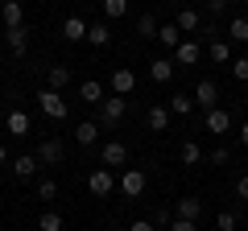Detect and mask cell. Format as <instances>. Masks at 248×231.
I'll use <instances>...</instances> for the list:
<instances>
[{"label":"cell","mask_w":248,"mask_h":231,"mask_svg":"<svg viewBox=\"0 0 248 231\" xmlns=\"http://www.w3.org/2000/svg\"><path fill=\"white\" fill-rule=\"evenodd\" d=\"M37 107H42L46 116H50V120H66V112H71V103H66V99H62V91H50V87H42L37 91Z\"/></svg>","instance_id":"cell-1"},{"label":"cell","mask_w":248,"mask_h":231,"mask_svg":"<svg viewBox=\"0 0 248 231\" xmlns=\"http://www.w3.org/2000/svg\"><path fill=\"white\" fill-rule=\"evenodd\" d=\"M124 112H128V99L124 95H104V103H99V128H116L124 120Z\"/></svg>","instance_id":"cell-2"},{"label":"cell","mask_w":248,"mask_h":231,"mask_svg":"<svg viewBox=\"0 0 248 231\" xmlns=\"http://www.w3.org/2000/svg\"><path fill=\"white\" fill-rule=\"evenodd\" d=\"M37 161H42V165H62V161H66V144H62V136H46V141L37 144Z\"/></svg>","instance_id":"cell-3"},{"label":"cell","mask_w":248,"mask_h":231,"mask_svg":"<svg viewBox=\"0 0 248 231\" xmlns=\"http://www.w3.org/2000/svg\"><path fill=\"white\" fill-rule=\"evenodd\" d=\"M87 190H91L95 198H108V194L116 190V178H112V169H104V165H99V169H91V173H87Z\"/></svg>","instance_id":"cell-4"},{"label":"cell","mask_w":248,"mask_h":231,"mask_svg":"<svg viewBox=\"0 0 248 231\" xmlns=\"http://www.w3.org/2000/svg\"><path fill=\"white\" fill-rule=\"evenodd\" d=\"M145 186H149L145 169H124V173H120V190H124V198H141Z\"/></svg>","instance_id":"cell-5"},{"label":"cell","mask_w":248,"mask_h":231,"mask_svg":"<svg viewBox=\"0 0 248 231\" xmlns=\"http://www.w3.org/2000/svg\"><path fill=\"white\" fill-rule=\"evenodd\" d=\"M199 58H203V45H199L195 37H182L178 50H174V66H195Z\"/></svg>","instance_id":"cell-6"},{"label":"cell","mask_w":248,"mask_h":231,"mask_svg":"<svg viewBox=\"0 0 248 231\" xmlns=\"http://www.w3.org/2000/svg\"><path fill=\"white\" fill-rule=\"evenodd\" d=\"M190 99H195L203 112H211V107H219V87H215L211 79H203V83L195 87V95H190Z\"/></svg>","instance_id":"cell-7"},{"label":"cell","mask_w":248,"mask_h":231,"mask_svg":"<svg viewBox=\"0 0 248 231\" xmlns=\"http://www.w3.org/2000/svg\"><path fill=\"white\" fill-rule=\"evenodd\" d=\"M174 25L182 29V33H199V29H203V13H199L195 4H186V9H178V17H174Z\"/></svg>","instance_id":"cell-8"},{"label":"cell","mask_w":248,"mask_h":231,"mask_svg":"<svg viewBox=\"0 0 248 231\" xmlns=\"http://www.w3.org/2000/svg\"><path fill=\"white\" fill-rule=\"evenodd\" d=\"M137 91V74L128 66H116L112 71V95H133Z\"/></svg>","instance_id":"cell-9"},{"label":"cell","mask_w":248,"mask_h":231,"mask_svg":"<svg viewBox=\"0 0 248 231\" xmlns=\"http://www.w3.org/2000/svg\"><path fill=\"white\" fill-rule=\"evenodd\" d=\"M4 42H9V54H13V58H25V50H29V29H25V25L4 29Z\"/></svg>","instance_id":"cell-10"},{"label":"cell","mask_w":248,"mask_h":231,"mask_svg":"<svg viewBox=\"0 0 248 231\" xmlns=\"http://www.w3.org/2000/svg\"><path fill=\"white\" fill-rule=\"evenodd\" d=\"M99 161H104V169L124 165V161H128V144H124V141H108V144H104V153H99Z\"/></svg>","instance_id":"cell-11"},{"label":"cell","mask_w":248,"mask_h":231,"mask_svg":"<svg viewBox=\"0 0 248 231\" xmlns=\"http://www.w3.org/2000/svg\"><path fill=\"white\" fill-rule=\"evenodd\" d=\"M199 215H203V198L186 194V198H178V202H174V219H190V223H195Z\"/></svg>","instance_id":"cell-12"},{"label":"cell","mask_w":248,"mask_h":231,"mask_svg":"<svg viewBox=\"0 0 248 231\" xmlns=\"http://www.w3.org/2000/svg\"><path fill=\"white\" fill-rule=\"evenodd\" d=\"M4 128H9L13 136H29V132H33V120H29V116L21 112V107H13V112L4 116Z\"/></svg>","instance_id":"cell-13"},{"label":"cell","mask_w":248,"mask_h":231,"mask_svg":"<svg viewBox=\"0 0 248 231\" xmlns=\"http://www.w3.org/2000/svg\"><path fill=\"white\" fill-rule=\"evenodd\" d=\"M207 132H215V136L232 132V112L228 107H211V112H207Z\"/></svg>","instance_id":"cell-14"},{"label":"cell","mask_w":248,"mask_h":231,"mask_svg":"<svg viewBox=\"0 0 248 231\" xmlns=\"http://www.w3.org/2000/svg\"><path fill=\"white\" fill-rule=\"evenodd\" d=\"M37 169H42V161H37V153H21V157L13 161V173H17L21 182H29V178H37Z\"/></svg>","instance_id":"cell-15"},{"label":"cell","mask_w":248,"mask_h":231,"mask_svg":"<svg viewBox=\"0 0 248 231\" xmlns=\"http://www.w3.org/2000/svg\"><path fill=\"white\" fill-rule=\"evenodd\" d=\"M0 21H4V29L25 25V9H21V0H4V4H0Z\"/></svg>","instance_id":"cell-16"},{"label":"cell","mask_w":248,"mask_h":231,"mask_svg":"<svg viewBox=\"0 0 248 231\" xmlns=\"http://www.w3.org/2000/svg\"><path fill=\"white\" fill-rule=\"evenodd\" d=\"M207 58L219 66H232V42H223V37H211L207 42Z\"/></svg>","instance_id":"cell-17"},{"label":"cell","mask_w":248,"mask_h":231,"mask_svg":"<svg viewBox=\"0 0 248 231\" xmlns=\"http://www.w3.org/2000/svg\"><path fill=\"white\" fill-rule=\"evenodd\" d=\"M104 95H108L104 83H95V79H83V83H79V99H83V103L99 107V103H104Z\"/></svg>","instance_id":"cell-18"},{"label":"cell","mask_w":248,"mask_h":231,"mask_svg":"<svg viewBox=\"0 0 248 231\" xmlns=\"http://www.w3.org/2000/svg\"><path fill=\"white\" fill-rule=\"evenodd\" d=\"M174 71H178L174 58H153V62H149V79L153 83H170V79H174Z\"/></svg>","instance_id":"cell-19"},{"label":"cell","mask_w":248,"mask_h":231,"mask_svg":"<svg viewBox=\"0 0 248 231\" xmlns=\"http://www.w3.org/2000/svg\"><path fill=\"white\" fill-rule=\"evenodd\" d=\"M66 83H71V66H46V87H50V91H62V87H66Z\"/></svg>","instance_id":"cell-20"},{"label":"cell","mask_w":248,"mask_h":231,"mask_svg":"<svg viewBox=\"0 0 248 231\" xmlns=\"http://www.w3.org/2000/svg\"><path fill=\"white\" fill-rule=\"evenodd\" d=\"M62 37H66V42H83V37H87V21L83 17H66L62 21Z\"/></svg>","instance_id":"cell-21"},{"label":"cell","mask_w":248,"mask_h":231,"mask_svg":"<svg viewBox=\"0 0 248 231\" xmlns=\"http://www.w3.org/2000/svg\"><path fill=\"white\" fill-rule=\"evenodd\" d=\"M145 120H149V128H153V132H166V128H170V107H166V103H153Z\"/></svg>","instance_id":"cell-22"},{"label":"cell","mask_w":248,"mask_h":231,"mask_svg":"<svg viewBox=\"0 0 248 231\" xmlns=\"http://www.w3.org/2000/svg\"><path fill=\"white\" fill-rule=\"evenodd\" d=\"M75 141H79L83 149H91V144L99 141V124H95V120H83V124L75 128Z\"/></svg>","instance_id":"cell-23"},{"label":"cell","mask_w":248,"mask_h":231,"mask_svg":"<svg viewBox=\"0 0 248 231\" xmlns=\"http://www.w3.org/2000/svg\"><path fill=\"white\" fill-rule=\"evenodd\" d=\"M166 107H170V116H190V107H195V99L186 95V91H174V95L166 99Z\"/></svg>","instance_id":"cell-24"},{"label":"cell","mask_w":248,"mask_h":231,"mask_svg":"<svg viewBox=\"0 0 248 231\" xmlns=\"http://www.w3.org/2000/svg\"><path fill=\"white\" fill-rule=\"evenodd\" d=\"M157 42L166 45V50H178V42H182V29L170 21V25H157Z\"/></svg>","instance_id":"cell-25"},{"label":"cell","mask_w":248,"mask_h":231,"mask_svg":"<svg viewBox=\"0 0 248 231\" xmlns=\"http://www.w3.org/2000/svg\"><path fill=\"white\" fill-rule=\"evenodd\" d=\"M87 42H91V45H99V50H104V45L112 42V29H108L104 21H99V25H87Z\"/></svg>","instance_id":"cell-26"},{"label":"cell","mask_w":248,"mask_h":231,"mask_svg":"<svg viewBox=\"0 0 248 231\" xmlns=\"http://www.w3.org/2000/svg\"><path fill=\"white\" fill-rule=\"evenodd\" d=\"M66 223H62L58 211H42V219H37V231H62Z\"/></svg>","instance_id":"cell-27"},{"label":"cell","mask_w":248,"mask_h":231,"mask_svg":"<svg viewBox=\"0 0 248 231\" xmlns=\"http://www.w3.org/2000/svg\"><path fill=\"white\" fill-rule=\"evenodd\" d=\"M228 37H232V42H240V45H248V17H236V21H232V25H228Z\"/></svg>","instance_id":"cell-28"},{"label":"cell","mask_w":248,"mask_h":231,"mask_svg":"<svg viewBox=\"0 0 248 231\" xmlns=\"http://www.w3.org/2000/svg\"><path fill=\"white\" fill-rule=\"evenodd\" d=\"M99 4H104V17L108 21H120L124 13H128V0H99Z\"/></svg>","instance_id":"cell-29"},{"label":"cell","mask_w":248,"mask_h":231,"mask_svg":"<svg viewBox=\"0 0 248 231\" xmlns=\"http://www.w3.org/2000/svg\"><path fill=\"white\" fill-rule=\"evenodd\" d=\"M203 157H207V153L199 149L195 141H186V144H182V165H199V161H203Z\"/></svg>","instance_id":"cell-30"},{"label":"cell","mask_w":248,"mask_h":231,"mask_svg":"<svg viewBox=\"0 0 248 231\" xmlns=\"http://www.w3.org/2000/svg\"><path fill=\"white\" fill-rule=\"evenodd\" d=\"M37 198H42V202H54V198H58V182L42 178V182H37Z\"/></svg>","instance_id":"cell-31"},{"label":"cell","mask_w":248,"mask_h":231,"mask_svg":"<svg viewBox=\"0 0 248 231\" xmlns=\"http://www.w3.org/2000/svg\"><path fill=\"white\" fill-rule=\"evenodd\" d=\"M137 33H141V37H157V17H153V13H145V17L137 21Z\"/></svg>","instance_id":"cell-32"},{"label":"cell","mask_w":248,"mask_h":231,"mask_svg":"<svg viewBox=\"0 0 248 231\" xmlns=\"http://www.w3.org/2000/svg\"><path fill=\"white\" fill-rule=\"evenodd\" d=\"M215 227H219V231H236V227H240L236 211H219V215H215Z\"/></svg>","instance_id":"cell-33"},{"label":"cell","mask_w":248,"mask_h":231,"mask_svg":"<svg viewBox=\"0 0 248 231\" xmlns=\"http://www.w3.org/2000/svg\"><path fill=\"white\" fill-rule=\"evenodd\" d=\"M232 74H236L240 83H248V54L244 58H232Z\"/></svg>","instance_id":"cell-34"},{"label":"cell","mask_w":248,"mask_h":231,"mask_svg":"<svg viewBox=\"0 0 248 231\" xmlns=\"http://www.w3.org/2000/svg\"><path fill=\"white\" fill-rule=\"evenodd\" d=\"M207 161H211V165H228L232 153H228V149H215V153H207Z\"/></svg>","instance_id":"cell-35"},{"label":"cell","mask_w":248,"mask_h":231,"mask_svg":"<svg viewBox=\"0 0 248 231\" xmlns=\"http://www.w3.org/2000/svg\"><path fill=\"white\" fill-rule=\"evenodd\" d=\"M223 4H228V0H207V9H203V13H207V17H219Z\"/></svg>","instance_id":"cell-36"},{"label":"cell","mask_w":248,"mask_h":231,"mask_svg":"<svg viewBox=\"0 0 248 231\" xmlns=\"http://www.w3.org/2000/svg\"><path fill=\"white\" fill-rule=\"evenodd\" d=\"M170 231H199V227L190 219H174V223H170Z\"/></svg>","instance_id":"cell-37"},{"label":"cell","mask_w":248,"mask_h":231,"mask_svg":"<svg viewBox=\"0 0 248 231\" xmlns=\"http://www.w3.org/2000/svg\"><path fill=\"white\" fill-rule=\"evenodd\" d=\"M236 198H244V202H248V173H244V178H236Z\"/></svg>","instance_id":"cell-38"},{"label":"cell","mask_w":248,"mask_h":231,"mask_svg":"<svg viewBox=\"0 0 248 231\" xmlns=\"http://www.w3.org/2000/svg\"><path fill=\"white\" fill-rule=\"evenodd\" d=\"M128 231H157V227H153L149 219H137V223H133V227H128Z\"/></svg>","instance_id":"cell-39"},{"label":"cell","mask_w":248,"mask_h":231,"mask_svg":"<svg viewBox=\"0 0 248 231\" xmlns=\"http://www.w3.org/2000/svg\"><path fill=\"white\" fill-rule=\"evenodd\" d=\"M236 141H240V144H248V124H240V128H236Z\"/></svg>","instance_id":"cell-40"},{"label":"cell","mask_w":248,"mask_h":231,"mask_svg":"<svg viewBox=\"0 0 248 231\" xmlns=\"http://www.w3.org/2000/svg\"><path fill=\"white\" fill-rule=\"evenodd\" d=\"M4 161H9V153H4V144H0V165H4Z\"/></svg>","instance_id":"cell-41"},{"label":"cell","mask_w":248,"mask_h":231,"mask_svg":"<svg viewBox=\"0 0 248 231\" xmlns=\"http://www.w3.org/2000/svg\"><path fill=\"white\" fill-rule=\"evenodd\" d=\"M4 116H9V112H4V107H0V124H4Z\"/></svg>","instance_id":"cell-42"},{"label":"cell","mask_w":248,"mask_h":231,"mask_svg":"<svg viewBox=\"0 0 248 231\" xmlns=\"http://www.w3.org/2000/svg\"><path fill=\"white\" fill-rule=\"evenodd\" d=\"M21 231H29V227H21Z\"/></svg>","instance_id":"cell-43"}]
</instances>
